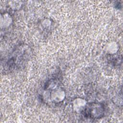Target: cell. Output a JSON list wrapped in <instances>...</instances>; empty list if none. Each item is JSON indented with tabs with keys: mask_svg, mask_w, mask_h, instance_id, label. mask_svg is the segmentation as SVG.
Here are the masks:
<instances>
[{
	"mask_svg": "<svg viewBox=\"0 0 123 123\" xmlns=\"http://www.w3.org/2000/svg\"><path fill=\"white\" fill-rule=\"evenodd\" d=\"M84 112L85 116L88 118H100L104 114V107L100 103H90L86 107Z\"/></svg>",
	"mask_w": 123,
	"mask_h": 123,
	"instance_id": "obj_1",
	"label": "cell"
}]
</instances>
